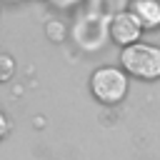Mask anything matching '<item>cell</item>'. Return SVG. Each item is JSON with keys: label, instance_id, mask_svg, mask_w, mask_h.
Listing matches in <instances>:
<instances>
[{"label": "cell", "instance_id": "3", "mask_svg": "<svg viewBox=\"0 0 160 160\" xmlns=\"http://www.w3.org/2000/svg\"><path fill=\"white\" fill-rule=\"evenodd\" d=\"M108 32H110V40L120 48L125 45H132L142 38L145 28L140 25V20L135 18V12L128 8V10H118L110 20H108Z\"/></svg>", "mask_w": 160, "mask_h": 160}, {"label": "cell", "instance_id": "5", "mask_svg": "<svg viewBox=\"0 0 160 160\" xmlns=\"http://www.w3.org/2000/svg\"><path fill=\"white\" fill-rule=\"evenodd\" d=\"M15 75V60L8 52H0V82H8Z\"/></svg>", "mask_w": 160, "mask_h": 160}, {"label": "cell", "instance_id": "6", "mask_svg": "<svg viewBox=\"0 0 160 160\" xmlns=\"http://www.w3.org/2000/svg\"><path fill=\"white\" fill-rule=\"evenodd\" d=\"M8 132H10V120H8V115L0 110V140H2Z\"/></svg>", "mask_w": 160, "mask_h": 160}, {"label": "cell", "instance_id": "2", "mask_svg": "<svg viewBox=\"0 0 160 160\" xmlns=\"http://www.w3.org/2000/svg\"><path fill=\"white\" fill-rule=\"evenodd\" d=\"M128 88H130V75L125 72L122 65L120 68L102 65L90 72V92L102 105H118L120 100H125Z\"/></svg>", "mask_w": 160, "mask_h": 160}, {"label": "cell", "instance_id": "1", "mask_svg": "<svg viewBox=\"0 0 160 160\" xmlns=\"http://www.w3.org/2000/svg\"><path fill=\"white\" fill-rule=\"evenodd\" d=\"M120 65L130 78L138 80H160V45L152 42H132L120 52Z\"/></svg>", "mask_w": 160, "mask_h": 160}, {"label": "cell", "instance_id": "4", "mask_svg": "<svg viewBox=\"0 0 160 160\" xmlns=\"http://www.w3.org/2000/svg\"><path fill=\"white\" fill-rule=\"evenodd\" d=\"M130 10L145 30L160 28V0H130Z\"/></svg>", "mask_w": 160, "mask_h": 160}]
</instances>
